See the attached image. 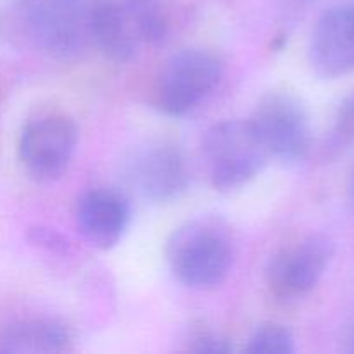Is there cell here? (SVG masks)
Returning a JSON list of instances; mask_svg holds the SVG:
<instances>
[{
  "instance_id": "cell-1",
  "label": "cell",
  "mask_w": 354,
  "mask_h": 354,
  "mask_svg": "<svg viewBox=\"0 0 354 354\" xmlns=\"http://www.w3.org/2000/svg\"><path fill=\"white\" fill-rule=\"evenodd\" d=\"M90 10L86 0H12L2 30L16 44L68 61L90 44Z\"/></svg>"
},
{
  "instance_id": "cell-2",
  "label": "cell",
  "mask_w": 354,
  "mask_h": 354,
  "mask_svg": "<svg viewBox=\"0 0 354 354\" xmlns=\"http://www.w3.org/2000/svg\"><path fill=\"white\" fill-rule=\"evenodd\" d=\"M169 270L189 289L211 290L228 279L235 249L228 228L213 218H194L171 232L165 248Z\"/></svg>"
},
{
  "instance_id": "cell-3",
  "label": "cell",
  "mask_w": 354,
  "mask_h": 354,
  "mask_svg": "<svg viewBox=\"0 0 354 354\" xmlns=\"http://www.w3.org/2000/svg\"><path fill=\"white\" fill-rule=\"evenodd\" d=\"M168 17L154 0H102L90 10V44L109 61L123 64L142 45L165 41Z\"/></svg>"
},
{
  "instance_id": "cell-4",
  "label": "cell",
  "mask_w": 354,
  "mask_h": 354,
  "mask_svg": "<svg viewBox=\"0 0 354 354\" xmlns=\"http://www.w3.org/2000/svg\"><path fill=\"white\" fill-rule=\"evenodd\" d=\"M209 182L220 192H234L251 183L270 158L251 120H225L203 137Z\"/></svg>"
},
{
  "instance_id": "cell-5",
  "label": "cell",
  "mask_w": 354,
  "mask_h": 354,
  "mask_svg": "<svg viewBox=\"0 0 354 354\" xmlns=\"http://www.w3.org/2000/svg\"><path fill=\"white\" fill-rule=\"evenodd\" d=\"M223 78V61L203 47H189L175 52L156 80L154 102L166 116L180 118L192 113Z\"/></svg>"
},
{
  "instance_id": "cell-6",
  "label": "cell",
  "mask_w": 354,
  "mask_h": 354,
  "mask_svg": "<svg viewBox=\"0 0 354 354\" xmlns=\"http://www.w3.org/2000/svg\"><path fill=\"white\" fill-rule=\"evenodd\" d=\"M131 189L156 204L173 203L189 190L192 169L185 151L173 140H149L135 149L127 161Z\"/></svg>"
},
{
  "instance_id": "cell-7",
  "label": "cell",
  "mask_w": 354,
  "mask_h": 354,
  "mask_svg": "<svg viewBox=\"0 0 354 354\" xmlns=\"http://www.w3.org/2000/svg\"><path fill=\"white\" fill-rule=\"evenodd\" d=\"M251 123L270 158L296 165L311 149V123L306 106L289 92H268L259 99Z\"/></svg>"
},
{
  "instance_id": "cell-8",
  "label": "cell",
  "mask_w": 354,
  "mask_h": 354,
  "mask_svg": "<svg viewBox=\"0 0 354 354\" xmlns=\"http://www.w3.org/2000/svg\"><path fill=\"white\" fill-rule=\"evenodd\" d=\"M78 127L64 114H45L28 121L17 142V156L31 178L52 182L71 165Z\"/></svg>"
},
{
  "instance_id": "cell-9",
  "label": "cell",
  "mask_w": 354,
  "mask_h": 354,
  "mask_svg": "<svg viewBox=\"0 0 354 354\" xmlns=\"http://www.w3.org/2000/svg\"><path fill=\"white\" fill-rule=\"evenodd\" d=\"M335 245L327 235L313 234L282 249L266 266V286L280 301L308 296L327 272Z\"/></svg>"
},
{
  "instance_id": "cell-10",
  "label": "cell",
  "mask_w": 354,
  "mask_h": 354,
  "mask_svg": "<svg viewBox=\"0 0 354 354\" xmlns=\"http://www.w3.org/2000/svg\"><path fill=\"white\" fill-rule=\"evenodd\" d=\"M308 59L322 78L354 73V3L330 7L322 14L311 31Z\"/></svg>"
},
{
  "instance_id": "cell-11",
  "label": "cell",
  "mask_w": 354,
  "mask_h": 354,
  "mask_svg": "<svg viewBox=\"0 0 354 354\" xmlns=\"http://www.w3.org/2000/svg\"><path fill=\"white\" fill-rule=\"evenodd\" d=\"M131 220V207L123 194L113 189H92L76 206V225L92 248L107 251L121 242Z\"/></svg>"
},
{
  "instance_id": "cell-12",
  "label": "cell",
  "mask_w": 354,
  "mask_h": 354,
  "mask_svg": "<svg viewBox=\"0 0 354 354\" xmlns=\"http://www.w3.org/2000/svg\"><path fill=\"white\" fill-rule=\"evenodd\" d=\"M71 341V330L62 322L54 318H28L0 330V353L59 354L69 349Z\"/></svg>"
},
{
  "instance_id": "cell-13",
  "label": "cell",
  "mask_w": 354,
  "mask_h": 354,
  "mask_svg": "<svg viewBox=\"0 0 354 354\" xmlns=\"http://www.w3.org/2000/svg\"><path fill=\"white\" fill-rule=\"evenodd\" d=\"M244 351L248 354H292L296 351V339L286 325L263 324L248 339Z\"/></svg>"
},
{
  "instance_id": "cell-14",
  "label": "cell",
  "mask_w": 354,
  "mask_h": 354,
  "mask_svg": "<svg viewBox=\"0 0 354 354\" xmlns=\"http://www.w3.org/2000/svg\"><path fill=\"white\" fill-rule=\"evenodd\" d=\"M354 145V90L337 107L327 137V151L341 152Z\"/></svg>"
},
{
  "instance_id": "cell-15",
  "label": "cell",
  "mask_w": 354,
  "mask_h": 354,
  "mask_svg": "<svg viewBox=\"0 0 354 354\" xmlns=\"http://www.w3.org/2000/svg\"><path fill=\"white\" fill-rule=\"evenodd\" d=\"M190 351L197 354H230L234 351V346H232L230 339L221 332L206 330L194 335Z\"/></svg>"
},
{
  "instance_id": "cell-16",
  "label": "cell",
  "mask_w": 354,
  "mask_h": 354,
  "mask_svg": "<svg viewBox=\"0 0 354 354\" xmlns=\"http://www.w3.org/2000/svg\"><path fill=\"white\" fill-rule=\"evenodd\" d=\"M341 342H342V351L354 354V313H353V317L349 318L348 325L344 327Z\"/></svg>"
},
{
  "instance_id": "cell-17",
  "label": "cell",
  "mask_w": 354,
  "mask_h": 354,
  "mask_svg": "<svg viewBox=\"0 0 354 354\" xmlns=\"http://www.w3.org/2000/svg\"><path fill=\"white\" fill-rule=\"evenodd\" d=\"M349 196H351V201L354 204V168L351 171V178H349Z\"/></svg>"
}]
</instances>
